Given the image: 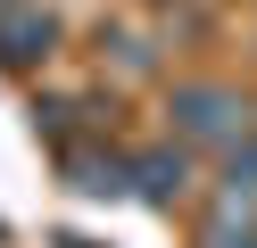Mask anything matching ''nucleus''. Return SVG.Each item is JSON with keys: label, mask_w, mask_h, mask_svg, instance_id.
Here are the masks:
<instances>
[{"label": "nucleus", "mask_w": 257, "mask_h": 248, "mask_svg": "<svg viewBox=\"0 0 257 248\" xmlns=\"http://www.w3.org/2000/svg\"><path fill=\"white\" fill-rule=\"evenodd\" d=\"M174 116H183L191 141H240L249 132V108H240L232 91H216V83H191V91H174Z\"/></svg>", "instance_id": "obj_1"}, {"label": "nucleus", "mask_w": 257, "mask_h": 248, "mask_svg": "<svg viewBox=\"0 0 257 248\" xmlns=\"http://www.w3.org/2000/svg\"><path fill=\"white\" fill-rule=\"evenodd\" d=\"M50 42H58V25H50V17H34V9H9V17H0V58H9V66L50 58Z\"/></svg>", "instance_id": "obj_2"}, {"label": "nucleus", "mask_w": 257, "mask_h": 248, "mask_svg": "<svg viewBox=\"0 0 257 248\" xmlns=\"http://www.w3.org/2000/svg\"><path fill=\"white\" fill-rule=\"evenodd\" d=\"M133 190L150 198V207H174V198L191 190V157H183V149H158V157H141V165H133Z\"/></svg>", "instance_id": "obj_3"}, {"label": "nucleus", "mask_w": 257, "mask_h": 248, "mask_svg": "<svg viewBox=\"0 0 257 248\" xmlns=\"http://www.w3.org/2000/svg\"><path fill=\"white\" fill-rule=\"evenodd\" d=\"M67 174H75V190H91V198H108V190H124V182H133L116 157H100V149H75V157H67Z\"/></svg>", "instance_id": "obj_4"}, {"label": "nucleus", "mask_w": 257, "mask_h": 248, "mask_svg": "<svg viewBox=\"0 0 257 248\" xmlns=\"http://www.w3.org/2000/svg\"><path fill=\"white\" fill-rule=\"evenodd\" d=\"M199 248H257V240H249V231H207Z\"/></svg>", "instance_id": "obj_5"}, {"label": "nucleus", "mask_w": 257, "mask_h": 248, "mask_svg": "<svg viewBox=\"0 0 257 248\" xmlns=\"http://www.w3.org/2000/svg\"><path fill=\"white\" fill-rule=\"evenodd\" d=\"M9 9H17V0H0V17H9Z\"/></svg>", "instance_id": "obj_6"}]
</instances>
